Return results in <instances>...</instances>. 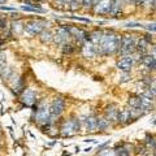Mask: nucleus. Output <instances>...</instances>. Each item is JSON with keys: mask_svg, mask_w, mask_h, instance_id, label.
I'll return each mask as SVG.
<instances>
[{"mask_svg": "<svg viewBox=\"0 0 156 156\" xmlns=\"http://www.w3.org/2000/svg\"><path fill=\"white\" fill-rule=\"evenodd\" d=\"M121 42V35L115 31H107L101 37L100 43L96 46V51L99 55H112L119 52Z\"/></svg>", "mask_w": 156, "mask_h": 156, "instance_id": "f257e3e1", "label": "nucleus"}, {"mask_svg": "<svg viewBox=\"0 0 156 156\" xmlns=\"http://www.w3.org/2000/svg\"><path fill=\"white\" fill-rule=\"evenodd\" d=\"M135 46H136V41L133 35H122L121 37V42H120V48H119V53L122 56H130L135 52Z\"/></svg>", "mask_w": 156, "mask_h": 156, "instance_id": "f03ea898", "label": "nucleus"}, {"mask_svg": "<svg viewBox=\"0 0 156 156\" xmlns=\"http://www.w3.org/2000/svg\"><path fill=\"white\" fill-rule=\"evenodd\" d=\"M46 27V21L43 20H33V21H29L25 26H23V30L30 35H41L42 31H44Z\"/></svg>", "mask_w": 156, "mask_h": 156, "instance_id": "7ed1b4c3", "label": "nucleus"}, {"mask_svg": "<svg viewBox=\"0 0 156 156\" xmlns=\"http://www.w3.org/2000/svg\"><path fill=\"white\" fill-rule=\"evenodd\" d=\"M64 108H65V100L62 99L61 96L56 98V99H53L52 101V105H51V119H50V122H52V119H56V117L60 116L62 112H64Z\"/></svg>", "mask_w": 156, "mask_h": 156, "instance_id": "20e7f679", "label": "nucleus"}, {"mask_svg": "<svg viewBox=\"0 0 156 156\" xmlns=\"http://www.w3.org/2000/svg\"><path fill=\"white\" fill-rule=\"evenodd\" d=\"M51 119V109L47 104H42L38 107L37 113H35V121L39 124H48Z\"/></svg>", "mask_w": 156, "mask_h": 156, "instance_id": "39448f33", "label": "nucleus"}, {"mask_svg": "<svg viewBox=\"0 0 156 156\" xmlns=\"http://www.w3.org/2000/svg\"><path fill=\"white\" fill-rule=\"evenodd\" d=\"M20 100L26 107H33L37 101V95H35V92L31 90H23L21 96H20Z\"/></svg>", "mask_w": 156, "mask_h": 156, "instance_id": "423d86ee", "label": "nucleus"}, {"mask_svg": "<svg viewBox=\"0 0 156 156\" xmlns=\"http://www.w3.org/2000/svg\"><path fill=\"white\" fill-rule=\"evenodd\" d=\"M69 38H70V33L68 30V26L66 27H58L55 37H53L55 42L58 43V44H64V43H66V41Z\"/></svg>", "mask_w": 156, "mask_h": 156, "instance_id": "0eeeda50", "label": "nucleus"}, {"mask_svg": "<svg viewBox=\"0 0 156 156\" xmlns=\"http://www.w3.org/2000/svg\"><path fill=\"white\" fill-rule=\"evenodd\" d=\"M134 64L135 62L133 60V57H131V55L130 56H124L121 60L117 61V68L122 72H130V69L133 68Z\"/></svg>", "mask_w": 156, "mask_h": 156, "instance_id": "6e6552de", "label": "nucleus"}, {"mask_svg": "<svg viewBox=\"0 0 156 156\" xmlns=\"http://www.w3.org/2000/svg\"><path fill=\"white\" fill-rule=\"evenodd\" d=\"M112 3H113V0H100V2L95 5V12H96L98 14L111 13Z\"/></svg>", "mask_w": 156, "mask_h": 156, "instance_id": "1a4fd4ad", "label": "nucleus"}, {"mask_svg": "<svg viewBox=\"0 0 156 156\" xmlns=\"http://www.w3.org/2000/svg\"><path fill=\"white\" fill-rule=\"evenodd\" d=\"M117 117H119V109L115 105H109L105 109V119L109 124H117Z\"/></svg>", "mask_w": 156, "mask_h": 156, "instance_id": "9d476101", "label": "nucleus"}, {"mask_svg": "<svg viewBox=\"0 0 156 156\" xmlns=\"http://www.w3.org/2000/svg\"><path fill=\"white\" fill-rule=\"evenodd\" d=\"M131 120V115H130V109L129 108H124L119 111V117H117V124L121 125H126Z\"/></svg>", "mask_w": 156, "mask_h": 156, "instance_id": "9b49d317", "label": "nucleus"}, {"mask_svg": "<svg viewBox=\"0 0 156 156\" xmlns=\"http://www.w3.org/2000/svg\"><path fill=\"white\" fill-rule=\"evenodd\" d=\"M140 62L147 68L148 70H152V69H156V58L152 56V55H143L142 60H140Z\"/></svg>", "mask_w": 156, "mask_h": 156, "instance_id": "f8f14e48", "label": "nucleus"}, {"mask_svg": "<svg viewBox=\"0 0 156 156\" xmlns=\"http://www.w3.org/2000/svg\"><path fill=\"white\" fill-rule=\"evenodd\" d=\"M82 52L86 57H92L95 56L98 51H96V46H94L91 42H86L83 46H82Z\"/></svg>", "mask_w": 156, "mask_h": 156, "instance_id": "ddd939ff", "label": "nucleus"}, {"mask_svg": "<svg viewBox=\"0 0 156 156\" xmlns=\"http://www.w3.org/2000/svg\"><path fill=\"white\" fill-rule=\"evenodd\" d=\"M82 121L85 122L86 129L89 131H95L96 130V117L95 116H85L82 117Z\"/></svg>", "mask_w": 156, "mask_h": 156, "instance_id": "4468645a", "label": "nucleus"}, {"mask_svg": "<svg viewBox=\"0 0 156 156\" xmlns=\"http://www.w3.org/2000/svg\"><path fill=\"white\" fill-rule=\"evenodd\" d=\"M73 134H74V129H73L72 120H68L61 126V135L62 136H70Z\"/></svg>", "mask_w": 156, "mask_h": 156, "instance_id": "2eb2a0df", "label": "nucleus"}, {"mask_svg": "<svg viewBox=\"0 0 156 156\" xmlns=\"http://www.w3.org/2000/svg\"><path fill=\"white\" fill-rule=\"evenodd\" d=\"M147 46L148 43L144 41L143 38H140L138 42H136V46H135V52L140 53V55H146L147 53Z\"/></svg>", "mask_w": 156, "mask_h": 156, "instance_id": "dca6fc26", "label": "nucleus"}, {"mask_svg": "<svg viewBox=\"0 0 156 156\" xmlns=\"http://www.w3.org/2000/svg\"><path fill=\"white\" fill-rule=\"evenodd\" d=\"M103 34L104 33L100 31V30H95V31L90 33V42L94 46H98L100 43V41H101V37H103Z\"/></svg>", "mask_w": 156, "mask_h": 156, "instance_id": "f3484780", "label": "nucleus"}, {"mask_svg": "<svg viewBox=\"0 0 156 156\" xmlns=\"http://www.w3.org/2000/svg\"><path fill=\"white\" fill-rule=\"evenodd\" d=\"M111 124L108 122V120L105 119V117H96V130H107L108 129V126Z\"/></svg>", "mask_w": 156, "mask_h": 156, "instance_id": "a211bd4d", "label": "nucleus"}, {"mask_svg": "<svg viewBox=\"0 0 156 156\" xmlns=\"http://www.w3.org/2000/svg\"><path fill=\"white\" fill-rule=\"evenodd\" d=\"M128 104L130 105V108H138V109L142 111V105H140V98H139V95L138 96H131V98H129ZM143 113H144V112H143Z\"/></svg>", "mask_w": 156, "mask_h": 156, "instance_id": "6ab92c4d", "label": "nucleus"}, {"mask_svg": "<svg viewBox=\"0 0 156 156\" xmlns=\"http://www.w3.org/2000/svg\"><path fill=\"white\" fill-rule=\"evenodd\" d=\"M52 39H53V35H52V33H51V31L44 30V31H42V33H41V41H42L43 43H50Z\"/></svg>", "mask_w": 156, "mask_h": 156, "instance_id": "aec40b11", "label": "nucleus"}, {"mask_svg": "<svg viewBox=\"0 0 156 156\" xmlns=\"http://www.w3.org/2000/svg\"><path fill=\"white\" fill-rule=\"evenodd\" d=\"M11 29H12V33H13V34H18V33L23 29V26H22V23L20 22V21H16V22H13V23H12Z\"/></svg>", "mask_w": 156, "mask_h": 156, "instance_id": "412c9836", "label": "nucleus"}, {"mask_svg": "<svg viewBox=\"0 0 156 156\" xmlns=\"http://www.w3.org/2000/svg\"><path fill=\"white\" fill-rule=\"evenodd\" d=\"M74 51H76V47L72 43H64V46H62V52L64 53H73Z\"/></svg>", "mask_w": 156, "mask_h": 156, "instance_id": "4be33fe9", "label": "nucleus"}, {"mask_svg": "<svg viewBox=\"0 0 156 156\" xmlns=\"http://www.w3.org/2000/svg\"><path fill=\"white\" fill-rule=\"evenodd\" d=\"M121 9V0H113L112 3V9H111V13H117Z\"/></svg>", "mask_w": 156, "mask_h": 156, "instance_id": "5701e85b", "label": "nucleus"}, {"mask_svg": "<svg viewBox=\"0 0 156 156\" xmlns=\"http://www.w3.org/2000/svg\"><path fill=\"white\" fill-rule=\"evenodd\" d=\"M155 144H156V142H155L154 136L151 135V134H147V135H146V146H147V148H151V147L154 148V146H155Z\"/></svg>", "mask_w": 156, "mask_h": 156, "instance_id": "b1692460", "label": "nucleus"}, {"mask_svg": "<svg viewBox=\"0 0 156 156\" xmlns=\"http://www.w3.org/2000/svg\"><path fill=\"white\" fill-rule=\"evenodd\" d=\"M23 11L26 12H38V13H44V9L42 8H35V7H27V5H22L21 7Z\"/></svg>", "mask_w": 156, "mask_h": 156, "instance_id": "393cba45", "label": "nucleus"}, {"mask_svg": "<svg viewBox=\"0 0 156 156\" xmlns=\"http://www.w3.org/2000/svg\"><path fill=\"white\" fill-rule=\"evenodd\" d=\"M115 155H116V156H130L129 151H128V150H125V148H122V147L117 148V150L115 151Z\"/></svg>", "mask_w": 156, "mask_h": 156, "instance_id": "a878e982", "label": "nucleus"}, {"mask_svg": "<svg viewBox=\"0 0 156 156\" xmlns=\"http://www.w3.org/2000/svg\"><path fill=\"white\" fill-rule=\"evenodd\" d=\"M72 124H73V129H74V133H77V131L80 130V126H81L80 119H72Z\"/></svg>", "mask_w": 156, "mask_h": 156, "instance_id": "bb28decb", "label": "nucleus"}, {"mask_svg": "<svg viewBox=\"0 0 156 156\" xmlns=\"http://www.w3.org/2000/svg\"><path fill=\"white\" fill-rule=\"evenodd\" d=\"M14 91H16L17 94H18V92H23V81L22 80H20L17 82V85L14 86Z\"/></svg>", "mask_w": 156, "mask_h": 156, "instance_id": "cd10ccee", "label": "nucleus"}, {"mask_svg": "<svg viewBox=\"0 0 156 156\" xmlns=\"http://www.w3.org/2000/svg\"><path fill=\"white\" fill-rule=\"evenodd\" d=\"M148 91L151 92V95L154 98H156V82H152V83L148 86Z\"/></svg>", "mask_w": 156, "mask_h": 156, "instance_id": "c85d7f7f", "label": "nucleus"}, {"mask_svg": "<svg viewBox=\"0 0 156 156\" xmlns=\"http://www.w3.org/2000/svg\"><path fill=\"white\" fill-rule=\"evenodd\" d=\"M82 5H83L85 8L94 7V0H82Z\"/></svg>", "mask_w": 156, "mask_h": 156, "instance_id": "c756f323", "label": "nucleus"}, {"mask_svg": "<svg viewBox=\"0 0 156 156\" xmlns=\"http://www.w3.org/2000/svg\"><path fill=\"white\" fill-rule=\"evenodd\" d=\"M5 25H7V21L0 17V30H2V29H5Z\"/></svg>", "mask_w": 156, "mask_h": 156, "instance_id": "7c9ffc66", "label": "nucleus"}, {"mask_svg": "<svg viewBox=\"0 0 156 156\" xmlns=\"http://www.w3.org/2000/svg\"><path fill=\"white\" fill-rule=\"evenodd\" d=\"M146 27H147L150 31H156V22H155V23H151V25L146 26Z\"/></svg>", "mask_w": 156, "mask_h": 156, "instance_id": "2f4dec72", "label": "nucleus"}, {"mask_svg": "<svg viewBox=\"0 0 156 156\" xmlns=\"http://www.w3.org/2000/svg\"><path fill=\"white\" fill-rule=\"evenodd\" d=\"M133 3L135 4L136 7H140V5H143L144 4V0H133Z\"/></svg>", "mask_w": 156, "mask_h": 156, "instance_id": "473e14b6", "label": "nucleus"}, {"mask_svg": "<svg viewBox=\"0 0 156 156\" xmlns=\"http://www.w3.org/2000/svg\"><path fill=\"white\" fill-rule=\"evenodd\" d=\"M125 26L126 27H134V26H142V25H139V23H134V22H129V23H125Z\"/></svg>", "mask_w": 156, "mask_h": 156, "instance_id": "72a5a7b5", "label": "nucleus"}, {"mask_svg": "<svg viewBox=\"0 0 156 156\" xmlns=\"http://www.w3.org/2000/svg\"><path fill=\"white\" fill-rule=\"evenodd\" d=\"M107 144H109V140H107L105 143H101V144H99V146H98V150H99V151H101V150H103V148L105 147Z\"/></svg>", "mask_w": 156, "mask_h": 156, "instance_id": "f704fd0d", "label": "nucleus"}, {"mask_svg": "<svg viewBox=\"0 0 156 156\" xmlns=\"http://www.w3.org/2000/svg\"><path fill=\"white\" fill-rule=\"evenodd\" d=\"M124 73H125V74L122 76V80H121V82H126V81L129 80V78H128V73L129 72H124Z\"/></svg>", "mask_w": 156, "mask_h": 156, "instance_id": "c9c22d12", "label": "nucleus"}, {"mask_svg": "<svg viewBox=\"0 0 156 156\" xmlns=\"http://www.w3.org/2000/svg\"><path fill=\"white\" fill-rule=\"evenodd\" d=\"M144 4H147V5H154V0H144Z\"/></svg>", "mask_w": 156, "mask_h": 156, "instance_id": "e433bc0d", "label": "nucleus"}, {"mask_svg": "<svg viewBox=\"0 0 156 156\" xmlns=\"http://www.w3.org/2000/svg\"><path fill=\"white\" fill-rule=\"evenodd\" d=\"M151 55H152V56L156 58V46L152 48V51H151Z\"/></svg>", "mask_w": 156, "mask_h": 156, "instance_id": "4c0bfd02", "label": "nucleus"}, {"mask_svg": "<svg viewBox=\"0 0 156 156\" xmlns=\"http://www.w3.org/2000/svg\"><path fill=\"white\" fill-rule=\"evenodd\" d=\"M2 46H3V39L0 38V50H2Z\"/></svg>", "mask_w": 156, "mask_h": 156, "instance_id": "58836bf2", "label": "nucleus"}, {"mask_svg": "<svg viewBox=\"0 0 156 156\" xmlns=\"http://www.w3.org/2000/svg\"><path fill=\"white\" fill-rule=\"evenodd\" d=\"M154 151H155V155H156V144L154 146Z\"/></svg>", "mask_w": 156, "mask_h": 156, "instance_id": "ea45409f", "label": "nucleus"}, {"mask_svg": "<svg viewBox=\"0 0 156 156\" xmlns=\"http://www.w3.org/2000/svg\"><path fill=\"white\" fill-rule=\"evenodd\" d=\"M126 2H128V3H133V0H126Z\"/></svg>", "mask_w": 156, "mask_h": 156, "instance_id": "a19ab883", "label": "nucleus"}, {"mask_svg": "<svg viewBox=\"0 0 156 156\" xmlns=\"http://www.w3.org/2000/svg\"><path fill=\"white\" fill-rule=\"evenodd\" d=\"M154 5L156 7V0H154Z\"/></svg>", "mask_w": 156, "mask_h": 156, "instance_id": "79ce46f5", "label": "nucleus"}, {"mask_svg": "<svg viewBox=\"0 0 156 156\" xmlns=\"http://www.w3.org/2000/svg\"><path fill=\"white\" fill-rule=\"evenodd\" d=\"M3 2H5V0H0V3H3Z\"/></svg>", "mask_w": 156, "mask_h": 156, "instance_id": "37998d69", "label": "nucleus"}, {"mask_svg": "<svg viewBox=\"0 0 156 156\" xmlns=\"http://www.w3.org/2000/svg\"><path fill=\"white\" fill-rule=\"evenodd\" d=\"M154 124H156V120H155V121H154Z\"/></svg>", "mask_w": 156, "mask_h": 156, "instance_id": "c03bdc74", "label": "nucleus"}, {"mask_svg": "<svg viewBox=\"0 0 156 156\" xmlns=\"http://www.w3.org/2000/svg\"><path fill=\"white\" fill-rule=\"evenodd\" d=\"M58 2H62V0H58Z\"/></svg>", "mask_w": 156, "mask_h": 156, "instance_id": "a18cd8bd", "label": "nucleus"}]
</instances>
